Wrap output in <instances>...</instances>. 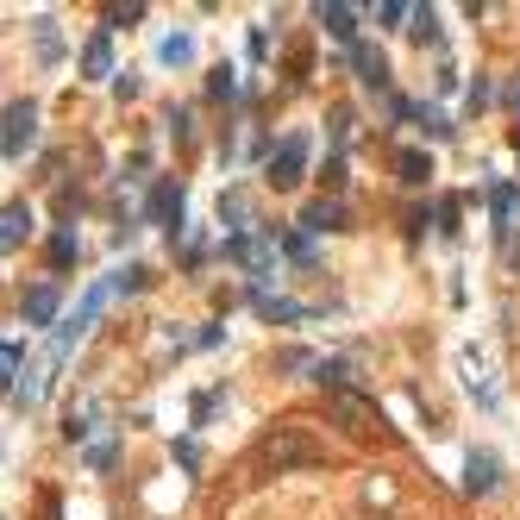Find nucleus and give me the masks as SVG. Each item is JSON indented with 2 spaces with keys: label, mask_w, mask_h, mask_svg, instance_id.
Here are the masks:
<instances>
[{
  "label": "nucleus",
  "mask_w": 520,
  "mask_h": 520,
  "mask_svg": "<svg viewBox=\"0 0 520 520\" xmlns=\"http://www.w3.org/2000/svg\"><path fill=\"white\" fill-rule=\"evenodd\" d=\"M207 94H214V101H232V94H239V82H232V69L220 63L214 76H207Z\"/></svg>",
  "instance_id": "nucleus-18"
},
{
  "label": "nucleus",
  "mask_w": 520,
  "mask_h": 520,
  "mask_svg": "<svg viewBox=\"0 0 520 520\" xmlns=\"http://www.w3.org/2000/svg\"><path fill=\"white\" fill-rule=\"evenodd\" d=\"M301 232H345V207L339 201H307Z\"/></svg>",
  "instance_id": "nucleus-8"
},
{
  "label": "nucleus",
  "mask_w": 520,
  "mask_h": 520,
  "mask_svg": "<svg viewBox=\"0 0 520 520\" xmlns=\"http://www.w3.org/2000/svg\"><path fill=\"white\" fill-rule=\"evenodd\" d=\"M514 151H520V126H514Z\"/></svg>",
  "instance_id": "nucleus-27"
},
{
  "label": "nucleus",
  "mask_w": 520,
  "mask_h": 520,
  "mask_svg": "<svg viewBox=\"0 0 520 520\" xmlns=\"http://www.w3.org/2000/svg\"><path fill=\"white\" fill-rule=\"evenodd\" d=\"M57 320V282H38L26 295V326H51Z\"/></svg>",
  "instance_id": "nucleus-11"
},
{
  "label": "nucleus",
  "mask_w": 520,
  "mask_h": 520,
  "mask_svg": "<svg viewBox=\"0 0 520 520\" xmlns=\"http://www.w3.org/2000/svg\"><path fill=\"white\" fill-rule=\"evenodd\" d=\"M314 358H307V351H276V370H307Z\"/></svg>",
  "instance_id": "nucleus-22"
},
{
  "label": "nucleus",
  "mask_w": 520,
  "mask_h": 520,
  "mask_svg": "<svg viewBox=\"0 0 520 520\" xmlns=\"http://www.w3.org/2000/svg\"><path fill=\"white\" fill-rule=\"evenodd\" d=\"M32 232V207L26 201H7V214H0V245L7 251H19V239Z\"/></svg>",
  "instance_id": "nucleus-9"
},
{
  "label": "nucleus",
  "mask_w": 520,
  "mask_h": 520,
  "mask_svg": "<svg viewBox=\"0 0 520 520\" xmlns=\"http://www.w3.org/2000/svg\"><path fill=\"white\" fill-rule=\"evenodd\" d=\"M163 63H188V38H170V44H163Z\"/></svg>",
  "instance_id": "nucleus-24"
},
{
  "label": "nucleus",
  "mask_w": 520,
  "mask_h": 520,
  "mask_svg": "<svg viewBox=\"0 0 520 520\" xmlns=\"http://www.w3.org/2000/svg\"><path fill=\"white\" fill-rule=\"evenodd\" d=\"M151 214H157L163 226H170V239L182 232V188H176V182H163L157 195H151Z\"/></svg>",
  "instance_id": "nucleus-10"
},
{
  "label": "nucleus",
  "mask_w": 520,
  "mask_h": 520,
  "mask_svg": "<svg viewBox=\"0 0 520 520\" xmlns=\"http://www.w3.org/2000/svg\"><path fill=\"white\" fill-rule=\"evenodd\" d=\"M326 414H333V427H339L345 439H358V445L389 439V420H383V408H376L370 395H358V383L326 389Z\"/></svg>",
  "instance_id": "nucleus-2"
},
{
  "label": "nucleus",
  "mask_w": 520,
  "mask_h": 520,
  "mask_svg": "<svg viewBox=\"0 0 520 520\" xmlns=\"http://www.w3.org/2000/svg\"><path fill=\"white\" fill-rule=\"evenodd\" d=\"M464 489H470V495H489V489H495V458H489V452H470V464H464Z\"/></svg>",
  "instance_id": "nucleus-14"
},
{
  "label": "nucleus",
  "mask_w": 520,
  "mask_h": 520,
  "mask_svg": "<svg viewBox=\"0 0 520 520\" xmlns=\"http://www.w3.org/2000/svg\"><path fill=\"white\" fill-rule=\"evenodd\" d=\"M408 38H414V44H439V7H414Z\"/></svg>",
  "instance_id": "nucleus-15"
},
{
  "label": "nucleus",
  "mask_w": 520,
  "mask_h": 520,
  "mask_svg": "<svg viewBox=\"0 0 520 520\" xmlns=\"http://www.w3.org/2000/svg\"><path fill=\"white\" fill-rule=\"evenodd\" d=\"M314 19H320L333 38H345V44L358 38V7H345V0H333V7H314Z\"/></svg>",
  "instance_id": "nucleus-7"
},
{
  "label": "nucleus",
  "mask_w": 520,
  "mask_h": 520,
  "mask_svg": "<svg viewBox=\"0 0 520 520\" xmlns=\"http://www.w3.org/2000/svg\"><path fill=\"white\" fill-rule=\"evenodd\" d=\"M282 251H289L295 264H314V232H289V239H282Z\"/></svg>",
  "instance_id": "nucleus-16"
},
{
  "label": "nucleus",
  "mask_w": 520,
  "mask_h": 520,
  "mask_svg": "<svg viewBox=\"0 0 520 520\" xmlns=\"http://www.w3.org/2000/svg\"><path fill=\"white\" fill-rule=\"evenodd\" d=\"M489 214H495V232L514 245V232H520V188L514 182H495L489 188Z\"/></svg>",
  "instance_id": "nucleus-5"
},
{
  "label": "nucleus",
  "mask_w": 520,
  "mask_h": 520,
  "mask_svg": "<svg viewBox=\"0 0 520 520\" xmlns=\"http://www.w3.org/2000/svg\"><path fill=\"white\" fill-rule=\"evenodd\" d=\"M345 138H351V113H345V107H333V157L345 151Z\"/></svg>",
  "instance_id": "nucleus-20"
},
{
  "label": "nucleus",
  "mask_w": 520,
  "mask_h": 520,
  "mask_svg": "<svg viewBox=\"0 0 520 520\" xmlns=\"http://www.w3.org/2000/svg\"><path fill=\"white\" fill-rule=\"evenodd\" d=\"M439 232H445V239L458 232V195H445V201H439Z\"/></svg>",
  "instance_id": "nucleus-19"
},
{
  "label": "nucleus",
  "mask_w": 520,
  "mask_h": 520,
  "mask_svg": "<svg viewBox=\"0 0 520 520\" xmlns=\"http://www.w3.org/2000/svg\"><path fill=\"white\" fill-rule=\"evenodd\" d=\"M376 19H383V26H395V19H414V7H395V0H383V7H376Z\"/></svg>",
  "instance_id": "nucleus-23"
},
{
  "label": "nucleus",
  "mask_w": 520,
  "mask_h": 520,
  "mask_svg": "<svg viewBox=\"0 0 520 520\" xmlns=\"http://www.w3.org/2000/svg\"><path fill=\"white\" fill-rule=\"evenodd\" d=\"M301 176H307V138L289 132V138L270 151V176H264V182L276 188V195H289V188H301Z\"/></svg>",
  "instance_id": "nucleus-3"
},
{
  "label": "nucleus",
  "mask_w": 520,
  "mask_h": 520,
  "mask_svg": "<svg viewBox=\"0 0 520 520\" xmlns=\"http://www.w3.org/2000/svg\"><path fill=\"white\" fill-rule=\"evenodd\" d=\"M351 63H358V82L364 88H389V57L376 44H351Z\"/></svg>",
  "instance_id": "nucleus-6"
},
{
  "label": "nucleus",
  "mask_w": 520,
  "mask_h": 520,
  "mask_svg": "<svg viewBox=\"0 0 520 520\" xmlns=\"http://www.w3.org/2000/svg\"><path fill=\"white\" fill-rule=\"evenodd\" d=\"M76 251H82V245H76V232H57V239H51V264H57V270H63V264H76Z\"/></svg>",
  "instance_id": "nucleus-17"
},
{
  "label": "nucleus",
  "mask_w": 520,
  "mask_h": 520,
  "mask_svg": "<svg viewBox=\"0 0 520 520\" xmlns=\"http://www.w3.org/2000/svg\"><path fill=\"white\" fill-rule=\"evenodd\" d=\"M508 107H514V120H520V82H514V94H508Z\"/></svg>",
  "instance_id": "nucleus-26"
},
{
  "label": "nucleus",
  "mask_w": 520,
  "mask_h": 520,
  "mask_svg": "<svg viewBox=\"0 0 520 520\" xmlns=\"http://www.w3.org/2000/svg\"><path fill=\"white\" fill-rule=\"evenodd\" d=\"M82 76H94V82L113 76V44H107V32H94V38H88V51H82Z\"/></svg>",
  "instance_id": "nucleus-12"
},
{
  "label": "nucleus",
  "mask_w": 520,
  "mask_h": 520,
  "mask_svg": "<svg viewBox=\"0 0 520 520\" xmlns=\"http://www.w3.org/2000/svg\"><path fill=\"white\" fill-rule=\"evenodd\" d=\"M326 188H345V157H333V163H326V176H320Z\"/></svg>",
  "instance_id": "nucleus-25"
},
{
  "label": "nucleus",
  "mask_w": 520,
  "mask_h": 520,
  "mask_svg": "<svg viewBox=\"0 0 520 520\" xmlns=\"http://www.w3.org/2000/svg\"><path fill=\"white\" fill-rule=\"evenodd\" d=\"M395 176L408 182V188H427V176H433V157H427V151H395Z\"/></svg>",
  "instance_id": "nucleus-13"
},
{
  "label": "nucleus",
  "mask_w": 520,
  "mask_h": 520,
  "mask_svg": "<svg viewBox=\"0 0 520 520\" xmlns=\"http://www.w3.org/2000/svg\"><path fill=\"white\" fill-rule=\"evenodd\" d=\"M132 19H145V7H107V26H132Z\"/></svg>",
  "instance_id": "nucleus-21"
},
{
  "label": "nucleus",
  "mask_w": 520,
  "mask_h": 520,
  "mask_svg": "<svg viewBox=\"0 0 520 520\" xmlns=\"http://www.w3.org/2000/svg\"><path fill=\"white\" fill-rule=\"evenodd\" d=\"M314 464H326V445L307 427H295V420H276V427L251 445L257 477H289V470H314Z\"/></svg>",
  "instance_id": "nucleus-1"
},
{
  "label": "nucleus",
  "mask_w": 520,
  "mask_h": 520,
  "mask_svg": "<svg viewBox=\"0 0 520 520\" xmlns=\"http://www.w3.org/2000/svg\"><path fill=\"white\" fill-rule=\"evenodd\" d=\"M38 138V107L32 101H7V138H0V151H7V163H19L32 151Z\"/></svg>",
  "instance_id": "nucleus-4"
}]
</instances>
